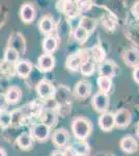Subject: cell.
I'll return each mask as SVG.
<instances>
[{
	"label": "cell",
	"mask_w": 139,
	"mask_h": 156,
	"mask_svg": "<svg viewBox=\"0 0 139 156\" xmlns=\"http://www.w3.org/2000/svg\"><path fill=\"white\" fill-rule=\"evenodd\" d=\"M72 130L78 140H85L92 132V123L86 118L78 117L73 121Z\"/></svg>",
	"instance_id": "obj_1"
},
{
	"label": "cell",
	"mask_w": 139,
	"mask_h": 156,
	"mask_svg": "<svg viewBox=\"0 0 139 156\" xmlns=\"http://www.w3.org/2000/svg\"><path fill=\"white\" fill-rule=\"evenodd\" d=\"M89 58V50H81V51L77 52V53L70 55L67 58L65 65H67L68 69H70L71 71H77Z\"/></svg>",
	"instance_id": "obj_2"
},
{
	"label": "cell",
	"mask_w": 139,
	"mask_h": 156,
	"mask_svg": "<svg viewBox=\"0 0 139 156\" xmlns=\"http://www.w3.org/2000/svg\"><path fill=\"white\" fill-rule=\"evenodd\" d=\"M9 48L16 50L19 53L20 57L23 56L26 51V41H25V37L21 32L15 31L9 36Z\"/></svg>",
	"instance_id": "obj_3"
},
{
	"label": "cell",
	"mask_w": 139,
	"mask_h": 156,
	"mask_svg": "<svg viewBox=\"0 0 139 156\" xmlns=\"http://www.w3.org/2000/svg\"><path fill=\"white\" fill-rule=\"evenodd\" d=\"M35 90L37 95L43 100H47L53 98L55 93V87L47 79H41L35 85Z\"/></svg>",
	"instance_id": "obj_4"
},
{
	"label": "cell",
	"mask_w": 139,
	"mask_h": 156,
	"mask_svg": "<svg viewBox=\"0 0 139 156\" xmlns=\"http://www.w3.org/2000/svg\"><path fill=\"white\" fill-rule=\"evenodd\" d=\"M30 134H31L33 140L37 142H45L50 137L51 134V128L46 126L43 123H36L30 129Z\"/></svg>",
	"instance_id": "obj_5"
},
{
	"label": "cell",
	"mask_w": 139,
	"mask_h": 156,
	"mask_svg": "<svg viewBox=\"0 0 139 156\" xmlns=\"http://www.w3.org/2000/svg\"><path fill=\"white\" fill-rule=\"evenodd\" d=\"M92 106L98 112L104 114L109 107V96L101 92L97 93L92 98Z\"/></svg>",
	"instance_id": "obj_6"
},
{
	"label": "cell",
	"mask_w": 139,
	"mask_h": 156,
	"mask_svg": "<svg viewBox=\"0 0 139 156\" xmlns=\"http://www.w3.org/2000/svg\"><path fill=\"white\" fill-rule=\"evenodd\" d=\"M20 18L22 21L26 24H30L34 21L35 16H36V12H35V7L31 3H24L22 4L19 11Z\"/></svg>",
	"instance_id": "obj_7"
},
{
	"label": "cell",
	"mask_w": 139,
	"mask_h": 156,
	"mask_svg": "<svg viewBox=\"0 0 139 156\" xmlns=\"http://www.w3.org/2000/svg\"><path fill=\"white\" fill-rule=\"evenodd\" d=\"M55 66V58L52 54H42L37 58L36 68L41 72H49Z\"/></svg>",
	"instance_id": "obj_8"
},
{
	"label": "cell",
	"mask_w": 139,
	"mask_h": 156,
	"mask_svg": "<svg viewBox=\"0 0 139 156\" xmlns=\"http://www.w3.org/2000/svg\"><path fill=\"white\" fill-rule=\"evenodd\" d=\"M131 120H132V115H131L130 110L123 108L116 112L114 115V123L115 126L118 128H125L130 125Z\"/></svg>",
	"instance_id": "obj_9"
},
{
	"label": "cell",
	"mask_w": 139,
	"mask_h": 156,
	"mask_svg": "<svg viewBox=\"0 0 139 156\" xmlns=\"http://www.w3.org/2000/svg\"><path fill=\"white\" fill-rule=\"evenodd\" d=\"M70 140V134L64 128L56 129L52 134V142L57 148H64Z\"/></svg>",
	"instance_id": "obj_10"
},
{
	"label": "cell",
	"mask_w": 139,
	"mask_h": 156,
	"mask_svg": "<svg viewBox=\"0 0 139 156\" xmlns=\"http://www.w3.org/2000/svg\"><path fill=\"white\" fill-rule=\"evenodd\" d=\"M58 4H60L61 12L69 18H76L80 15V11L76 1H62L58 2Z\"/></svg>",
	"instance_id": "obj_11"
},
{
	"label": "cell",
	"mask_w": 139,
	"mask_h": 156,
	"mask_svg": "<svg viewBox=\"0 0 139 156\" xmlns=\"http://www.w3.org/2000/svg\"><path fill=\"white\" fill-rule=\"evenodd\" d=\"M33 65L30 60L21 59L16 64V74L22 78H28L31 74Z\"/></svg>",
	"instance_id": "obj_12"
},
{
	"label": "cell",
	"mask_w": 139,
	"mask_h": 156,
	"mask_svg": "<svg viewBox=\"0 0 139 156\" xmlns=\"http://www.w3.org/2000/svg\"><path fill=\"white\" fill-rule=\"evenodd\" d=\"M123 60L126 65L131 68H136L139 66V51L137 49H128L123 52Z\"/></svg>",
	"instance_id": "obj_13"
},
{
	"label": "cell",
	"mask_w": 139,
	"mask_h": 156,
	"mask_svg": "<svg viewBox=\"0 0 139 156\" xmlns=\"http://www.w3.org/2000/svg\"><path fill=\"white\" fill-rule=\"evenodd\" d=\"M99 125L103 131H110L115 126L114 115L111 112H104L99 118Z\"/></svg>",
	"instance_id": "obj_14"
},
{
	"label": "cell",
	"mask_w": 139,
	"mask_h": 156,
	"mask_svg": "<svg viewBox=\"0 0 139 156\" xmlns=\"http://www.w3.org/2000/svg\"><path fill=\"white\" fill-rule=\"evenodd\" d=\"M116 65L111 60H106V62H101V66L99 68V71H100V76H106L112 78L114 75H116Z\"/></svg>",
	"instance_id": "obj_15"
},
{
	"label": "cell",
	"mask_w": 139,
	"mask_h": 156,
	"mask_svg": "<svg viewBox=\"0 0 139 156\" xmlns=\"http://www.w3.org/2000/svg\"><path fill=\"white\" fill-rule=\"evenodd\" d=\"M54 99L58 105H68L70 100V90H68L65 87H58V89H55Z\"/></svg>",
	"instance_id": "obj_16"
},
{
	"label": "cell",
	"mask_w": 139,
	"mask_h": 156,
	"mask_svg": "<svg viewBox=\"0 0 139 156\" xmlns=\"http://www.w3.org/2000/svg\"><path fill=\"white\" fill-rule=\"evenodd\" d=\"M32 144H33V138H32L30 132L24 131L20 133L19 136L17 137V145L19 146L20 149L22 150H29L32 148Z\"/></svg>",
	"instance_id": "obj_17"
},
{
	"label": "cell",
	"mask_w": 139,
	"mask_h": 156,
	"mask_svg": "<svg viewBox=\"0 0 139 156\" xmlns=\"http://www.w3.org/2000/svg\"><path fill=\"white\" fill-rule=\"evenodd\" d=\"M120 148L123 152L126 153H133L137 150L138 148V144L136 142V140L131 135H128V136H123L120 140Z\"/></svg>",
	"instance_id": "obj_18"
},
{
	"label": "cell",
	"mask_w": 139,
	"mask_h": 156,
	"mask_svg": "<svg viewBox=\"0 0 139 156\" xmlns=\"http://www.w3.org/2000/svg\"><path fill=\"white\" fill-rule=\"evenodd\" d=\"M39 28L42 34H50L54 30V20L50 15H46L41 19L39 23Z\"/></svg>",
	"instance_id": "obj_19"
},
{
	"label": "cell",
	"mask_w": 139,
	"mask_h": 156,
	"mask_svg": "<svg viewBox=\"0 0 139 156\" xmlns=\"http://www.w3.org/2000/svg\"><path fill=\"white\" fill-rule=\"evenodd\" d=\"M41 120L43 124H45L46 126H48L49 128H52L55 126L57 122V115L55 114L54 110L52 109H45L43 110L42 115H41Z\"/></svg>",
	"instance_id": "obj_20"
},
{
	"label": "cell",
	"mask_w": 139,
	"mask_h": 156,
	"mask_svg": "<svg viewBox=\"0 0 139 156\" xmlns=\"http://www.w3.org/2000/svg\"><path fill=\"white\" fill-rule=\"evenodd\" d=\"M4 94H5V97L7 99L9 104H16V103L19 102L22 98V90L18 87H9Z\"/></svg>",
	"instance_id": "obj_21"
},
{
	"label": "cell",
	"mask_w": 139,
	"mask_h": 156,
	"mask_svg": "<svg viewBox=\"0 0 139 156\" xmlns=\"http://www.w3.org/2000/svg\"><path fill=\"white\" fill-rule=\"evenodd\" d=\"M76 95L80 98H86L92 92V84L87 80H81L75 87Z\"/></svg>",
	"instance_id": "obj_22"
},
{
	"label": "cell",
	"mask_w": 139,
	"mask_h": 156,
	"mask_svg": "<svg viewBox=\"0 0 139 156\" xmlns=\"http://www.w3.org/2000/svg\"><path fill=\"white\" fill-rule=\"evenodd\" d=\"M58 46V40L54 36H48L43 41V50L46 54H52Z\"/></svg>",
	"instance_id": "obj_23"
},
{
	"label": "cell",
	"mask_w": 139,
	"mask_h": 156,
	"mask_svg": "<svg viewBox=\"0 0 139 156\" xmlns=\"http://www.w3.org/2000/svg\"><path fill=\"white\" fill-rule=\"evenodd\" d=\"M77 156H88L90 153V147L84 140H77L72 145Z\"/></svg>",
	"instance_id": "obj_24"
},
{
	"label": "cell",
	"mask_w": 139,
	"mask_h": 156,
	"mask_svg": "<svg viewBox=\"0 0 139 156\" xmlns=\"http://www.w3.org/2000/svg\"><path fill=\"white\" fill-rule=\"evenodd\" d=\"M89 56L92 57L93 62H103L106 57V53H105V50L102 48L101 46L99 45H96L93 46L92 49L89 50Z\"/></svg>",
	"instance_id": "obj_25"
},
{
	"label": "cell",
	"mask_w": 139,
	"mask_h": 156,
	"mask_svg": "<svg viewBox=\"0 0 139 156\" xmlns=\"http://www.w3.org/2000/svg\"><path fill=\"white\" fill-rule=\"evenodd\" d=\"M0 72L6 77H12L16 75V64L7 62L4 59L0 60Z\"/></svg>",
	"instance_id": "obj_26"
},
{
	"label": "cell",
	"mask_w": 139,
	"mask_h": 156,
	"mask_svg": "<svg viewBox=\"0 0 139 156\" xmlns=\"http://www.w3.org/2000/svg\"><path fill=\"white\" fill-rule=\"evenodd\" d=\"M97 82L101 93L108 94L110 92L111 87H112V80H111V78L106 76H99Z\"/></svg>",
	"instance_id": "obj_27"
},
{
	"label": "cell",
	"mask_w": 139,
	"mask_h": 156,
	"mask_svg": "<svg viewBox=\"0 0 139 156\" xmlns=\"http://www.w3.org/2000/svg\"><path fill=\"white\" fill-rule=\"evenodd\" d=\"M79 26L85 30V31L88 32V34H92L93 30L97 27V21L92 18H89V17H83V18L80 20V24Z\"/></svg>",
	"instance_id": "obj_28"
},
{
	"label": "cell",
	"mask_w": 139,
	"mask_h": 156,
	"mask_svg": "<svg viewBox=\"0 0 139 156\" xmlns=\"http://www.w3.org/2000/svg\"><path fill=\"white\" fill-rule=\"evenodd\" d=\"M3 59L7 62H11V64H17L20 60V55L16 50L9 48V47H6V49L4 50Z\"/></svg>",
	"instance_id": "obj_29"
},
{
	"label": "cell",
	"mask_w": 139,
	"mask_h": 156,
	"mask_svg": "<svg viewBox=\"0 0 139 156\" xmlns=\"http://www.w3.org/2000/svg\"><path fill=\"white\" fill-rule=\"evenodd\" d=\"M11 114H12L11 126H14V127L20 126V125L23 123L24 118H25L23 112H22V110H14V112H11Z\"/></svg>",
	"instance_id": "obj_30"
},
{
	"label": "cell",
	"mask_w": 139,
	"mask_h": 156,
	"mask_svg": "<svg viewBox=\"0 0 139 156\" xmlns=\"http://www.w3.org/2000/svg\"><path fill=\"white\" fill-rule=\"evenodd\" d=\"M80 71H81L82 74L85 75V76H90L93 73V71H95V62H93V60H92L90 58L87 59L86 62L80 67Z\"/></svg>",
	"instance_id": "obj_31"
},
{
	"label": "cell",
	"mask_w": 139,
	"mask_h": 156,
	"mask_svg": "<svg viewBox=\"0 0 139 156\" xmlns=\"http://www.w3.org/2000/svg\"><path fill=\"white\" fill-rule=\"evenodd\" d=\"M12 123V114L9 112H0V127L1 128H9Z\"/></svg>",
	"instance_id": "obj_32"
},
{
	"label": "cell",
	"mask_w": 139,
	"mask_h": 156,
	"mask_svg": "<svg viewBox=\"0 0 139 156\" xmlns=\"http://www.w3.org/2000/svg\"><path fill=\"white\" fill-rule=\"evenodd\" d=\"M88 32L85 31L84 29L80 26H77L74 30V39L79 43H84L88 37Z\"/></svg>",
	"instance_id": "obj_33"
},
{
	"label": "cell",
	"mask_w": 139,
	"mask_h": 156,
	"mask_svg": "<svg viewBox=\"0 0 139 156\" xmlns=\"http://www.w3.org/2000/svg\"><path fill=\"white\" fill-rule=\"evenodd\" d=\"M103 26L107 30H113L115 27V21L111 19L110 17H105L103 19Z\"/></svg>",
	"instance_id": "obj_34"
},
{
	"label": "cell",
	"mask_w": 139,
	"mask_h": 156,
	"mask_svg": "<svg viewBox=\"0 0 139 156\" xmlns=\"http://www.w3.org/2000/svg\"><path fill=\"white\" fill-rule=\"evenodd\" d=\"M76 2H77V5L80 11V14L83 12H87L88 9L92 7V2H89V1H76Z\"/></svg>",
	"instance_id": "obj_35"
},
{
	"label": "cell",
	"mask_w": 139,
	"mask_h": 156,
	"mask_svg": "<svg viewBox=\"0 0 139 156\" xmlns=\"http://www.w3.org/2000/svg\"><path fill=\"white\" fill-rule=\"evenodd\" d=\"M9 102L4 93H0V112H5L9 107Z\"/></svg>",
	"instance_id": "obj_36"
},
{
	"label": "cell",
	"mask_w": 139,
	"mask_h": 156,
	"mask_svg": "<svg viewBox=\"0 0 139 156\" xmlns=\"http://www.w3.org/2000/svg\"><path fill=\"white\" fill-rule=\"evenodd\" d=\"M64 156H77V154H76L74 149L72 148V146H71V147L65 148V150L64 151Z\"/></svg>",
	"instance_id": "obj_37"
},
{
	"label": "cell",
	"mask_w": 139,
	"mask_h": 156,
	"mask_svg": "<svg viewBox=\"0 0 139 156\" xmlns=\"http://www.w3.org/2000/svg\"><path fill=\"white\" fill-rule=\"evenodd\" d=\"M5 19H6V12L3 11L2 6H0V27L5 22Z\"/></svg>",
	"instance_id": "obj_38"
},
{
	"label": "cell",
	"mask_w": 139,
	"mask_h": 156,
	"mask_svg": "<svg viewBox=\"0 0 139 156\" xmlns=\"http://www.w3.org/2000/svg\"><path fill=\"white\" fill-rule=\"evenodd\" d=\"M133 78L137 83H139V66L134 68V71H133Z\"/></svg>",
	"instance_id": "obj_39"
},
{
	"label": "cell",
	"mask_w": 139,
	"mask_h": 156,
	"mask_svg": "<svg viewBox=\"0 0 139 156\" xmlns=\"http://www.w3.org/2000/svg\"><path fill=\"white\" fill-rule=\"evenodd\" d=\"M133 14L135 15L137 18H139V1L136 2L133 6Z\"/></svg>",
	"instance_id": "obj_40"
},
{
	"label": "cell",
	"mask_w": 139,
	"mask_h": 156,
	"mask_svg": "<svg viewBox=\"0 0 139 156\" xmlns=\"http://www.w3.org/2000/svg\"><path fill=\"white\" fill-rule=\"evenodd\" d=\"M51 156H64V152H61V151H59V150H56V151H54V152H52Z\"/></svg>",
	"instance_id": "obj_41"
},
{
	"label": "cell",
	"mask_w": 139,
	"mask_h": 156,
	"mask_svg": "<svg viewBox=\"0 0 139 156\" xmlns=\"http://www.w3.org/2000/svg\"><path fill=\"white\" fill-rule=\"evenodd\" d=\"M0 156H7V155H6L5 150L2 149V148H0Z\"/></svg>",
	"instance_id": "obj_42"
},
{
	"label": "cell",
	"mask_w": 139,
	"mask_h": 156,
	"mask_svg": "<svg viewBox=\"0 0 139 156\" xmlns=\"http://www.w3.org/2000/svg\"><path fill=\"white\" fill-rule=\"evenodd\" d=\"M136 133H137V135H138V137H139V124H138V126H137V130H136Z\"/></svg>",
	"instance_id": "obj_43"
},
{
	"label": "cell",
	"mask_w": 139,
	"mask_h": 156,
	"mask_svg": "<svg viewBox=\"0 0 139 156\" xmlns=\"http://www.w3.org/2000/svg\"></svg>",
	"instance_id": "obj_44"
}]
</instances>
